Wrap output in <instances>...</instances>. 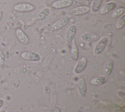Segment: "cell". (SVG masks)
I'll use <instances>...</instances> for the list:
<instances>
[{
    "label": "cell",
    "mask_w": 125,
    "mask_h": 112,
    "mask_svg": "<svg viewBox=\"0 0 125 112\" xmlns=\"http://www.w3.org/2000/svg\"><path fill=\"white\" fill-rule=\"evenodd\" d=\"M21 56L24 60L32 62H37L41 59L40 56L33 51L23 52L21 54Z\"/></svg>",
    "instance_id": "obj_1"
},
{
    "label": "cell",
    "mask_w": 125,
    "mask_h": 112,
    "mask_svg": "<svg viewBox=\"0 0 125 112\" xmlns=\"http://www.w3.org/2000/svg\"><path fill=\"white\" fill-rule=\"evenodd\" d=\"M14 9L19 12H29L35 10V6L31 3L21 2L15 4Z\"/></svg>",
    "instance_id": "obj_2"
},
{
    "label": "cell",
    "mask_w": 125,
    "mask_h": 112,
    "mask_svg": "<svg viewBox=\"0 0 125 112\" xmlns=\"http://www.w3.org/2000/svg\"><path fill=\"white\" fill-rule=\"evenodd\" d=\"M108 39L106 37H103L98 42L94 49V54L95 55L98 56L101 54L105 49Z\"/></svg>",
    "instance_id": "obj_3"
},
{
    "label": "cell",
    "mask_w": 125,
    "mask_h": 112,
    "mask_svg": "<svg viewBox=\"0 0 125 112\" xmlns=\"http://www.w3.org/2000/svg\"><path fill=\"white\" fill-rule=\"evenodd\" d=\"M69 21L70 19L69 17H63L53 23L50 26V30L53 32L57 31L66 26Z\"/></svg>",
    "instance_id": "obj_4"
},
{
    "label": "cell",
    "mask_w": 125,
    "mask_h": 112,
    "mask_svg": "<svg viewBox=\"0 0 125 112\" xmlns=\"http://www.w3.org/2000/svg\"><path fill=\"white\" fill-rule=\"evenodd\" d=\"M90 11V8L87 6H79L71 9L69 13L72 16H82L87 14Z\"/></svg>",
    "instance_id": "obj_5"
},
{
    "label": "cell",
    "mask_w": 125,
    "mask_h": 112,
    "mask_svg": "<svg viewBox=\"0 0 125 112\" xmlns=\"http://www.w3.org/2000/svg\"><path fill=\"white\" fill-rule=\"evenodd\" d=\"M72 3V0H57L52 3L51 7L56 9H61L71 6Z\"/></svg>",
    "instance_id": "obj_6"
},
{
    "label": "cell",
    "mask_w": 125,
    "mask_h": 112,
    "mask_svg": "<svg viewBox=\"0 0 125 112\" xmlns=\"http://www.w3.org/2000/svg\"><path fill=\"white\" fill-rule=\"evenodd\" d=\"M77 26L73 24L71 25L67 29L65 33V40L67 43L70 44L74 39L77 32Z\"/></svg>",
    "instance_id": "obj_7"
},
{
    "label": "cell",
    "mask_w": 125,
    "mask_h": 112,
    "mask_svg": "<svg viewBox=\"0 0 125 112\" xmlns=\"http://www.w3.org/2000/svg\"><path fill=\"white\" fill-rule=\"evenodd\" d=\"M87 64V60L85 57H81L78 61L74 68V72L76 74L82 73L86 68Z\"/></svg>",
    "instance_id": "obj_8"
},
{
    "label": "cell",
    "mask_w": 125,
    "mask_h": 112,
    "mask_svg": "<svg viewBox=\"0 0 125 112\" xmlns=\"http://www.w3.org/2000/svg\"><path fill=\"white\" fill-rule=\"evenodd\" d=\"M15 34L19 41L23 45H28L30 40L26 34L21 28H18L15 31Z\"/></svg>",
    "instance_id": "obj_9"
},
{
    "label": "cell",
    "mask_w": 125,
    "mask_h": 112,
    "mask_svg": "<svg viewBox=\"0 0 125 112\" xmlns=\"http://www.w3.org/2000/svg\"><path fill=\"white\" fill-rule=\"evenodd\" d=\"M116 7V3L113 1H110L104 4L100 9L99 13L104 15L112 11Z\"/></svg>",
    "instance_id": "obj_10"
},
{
    "label": "cell",
    "mask_w": 125,
    "mask_h": 112,
    "mask_svg": "<svg viewBox=\"0 0 125 112\" xmlns=\"http://www.w3.org/2000/svg\"><path fill=\"white\" fill-rule=\"evenodd\" d=\"M78 90L81 96H84L86 93L87 88L86 83L83 78H80L77 82Z\"/></svg>",
    "instance_id": "obj_11"
},
{
    "label": "cell",
    "mask_w": 125,
    "mask_h": 112,
    "mask_svg": "<svg viewBox=\"0 0 125 112\" xmlns=\"http://www.w3.org/2000/svg\"><path fill=\"white\" fill-rule=\"evenodd\" d=\"M81 38V39L84 41L92 42L98 40L100 38V36L97 33L86 32L82 34Z\"/></svg>",
    "instance_id": "obj_12"
},
{
    "label": "cell",
    "mask_w": 125,
    "mask_h": 112,
    "mask_svg": "<svg viewBox=\"0 0 125 112\" xmlns=\"http://www.w3.org/2000/svg\"><path fill=\"white\" fill-rule=\"evenodd\" d=\"M72 42V44L71 48L70 57L72 61H76L78 59L79 57V50L75 40H73Z\"/></svg>",
    "instance_id": "obj_13"
},
{
    "label": "cell",
    "mask_w": 125,
    "mask_h": 112,
    "mask_svg": "<svg viewBox=\"0 0 125 112\" xmlns=\"http://www.w3.org/2000/svg\"><path fill=\"white\" fill-rule=\"evenodd\" d=\"M50 9L48 7H45L41 10L37 14L36 19L38 22H42L44 21L49 15Z\"/></svg>",
    "instance_id": "obj_14"
},
{
    "label": "cell",
    "mask_w": 125,
    "mask_h": 112,
    "mask_svg": "<svg viewBox=\"0 0 125 112\" xmlns=\"http://www.w3.org/2000/svg\"><path fill=\"white\" fill-rule=\"evenodd\" d=\"M114 66V62L112 60L109 59L105 63L104 67L103 68V73L106 76H109L113 70Z\"/></svg>",
    "instance_id": "obj_15"
},
{
    "label": "cell",
    "mask_w": 125,
    "mask_h": 112,
    "mask_svg": "<svg viewBox=\"0 0 125 112\" xmlns=\"http://www.w3.org/2000/svg\"><path fill=\"white\" fill-rule=\"evenodd\" d=\"M107 80L104 76H98L93 78L90 81V84L93 85L99 86L104 84L106 83Z\"/></svg>",
    "instance_id": "obj_16"
},
{
    "label": "cell",
    "mask_w": 125,
    "mask_h": 112,
    "mask_svg": "<svg viewBox=\"0 0 125 112\" xmlns=\"http://www.w3.org/2000/svg\"><path fill=\"white\" fill-rule=\"evenodd\" d=\"M103 0H93L90 7V11L93 13H97L102 4Z\"/></svg>",
    "instance_id": "obj_17"
},
{
    "label": "cell",
    "mask_w": 125,
    "mask_h": 112,
    "mask_svg": "<svg viewBox=\"0 0 125 112\" xmlns=\"http://www.w3.org/2000/svg\"><path fill=\"white\" fill-rule=\"evenodd\" d=\"M125 13V8L124 7H120L116 9L111 14V18L117 19Z\"/></svg>",
    "instance_id": "obj_18"
},
{
    "label": "cell",
    "mask_w": 125,
    "mask_h": 112,
    "mask_svg": "<svg viewBox=\"0 0 125 112\" xmlns=\"http://www.w3.org/2000/svg\"><path fill=\"white\" fill-rule=\"evenodd\" d=\"M125 26V14H123L119 18L117 21L115 27L117 29H121L124 28Z\"/></svg>",
    "instance_id": "obj_19"
},
{
    "label": "cell",
    "mask_w": 125,
    "mask_h": 112,
    "mask_svg": "<svg viewBox=\"0 0 125 112\" xmlns=\"http://www.w3.org/2000/svg\"><path fill=\"white\" fill-rule=\"evenodd\" d=\"M53 58V56L52 54H50L47 57H46V58L45 59V60L44 61L43 63L42 64V67H47L51 62L52 59Z\"/></svg>",
    "instance_id": "obj_20"
},
{
    "label": "cell",
    "mask_w": 125,
    "mask_h": 112,
    "mask_svg": "<svg viewBox=\"0 0 125 112\" xmlns=\"http://www.w3.org/2000/svg\"><path fill=\"white\" fill-rule=\"evenodd\" d=\"M5 62V57L2 51L0 49V65H2Z\"/></svg>",
    "instance_id": "obj_21"
},
{
    "label": "cell",
    "mask_w": 125,
    "mask_h": 112,
    "mask_svg": "<svg viewBox=\"0 0 125 112\" xmlns=\"http://www.w3.org/2000/svg\"><path fill=\"white\" fill-rule=\"evenodd\" d=\"M4 104V100L0 98V109L1 108Z\"/></svg>",
    "instance_id": "obj_22"
},
{
    "label": "cell",
    "mask_w": 125,
    "mask_h": 112,
    "mask_svg": "<svg viewBox=\"0 0 125 112\" xmlns=\"http://www.w3.org/2000/svg\"><path fill=\"white\" fill-rule=\"evenodd\" d=\"M2 15H3L2 12H1V11H0V21L1 20V19H2Z\"/></svg>",
    "instance_id": "obj_23"
},
{
    "label": "cell",
    "mask_w": 125,
    "mask_h": 112,
    "mask_svg": "<svg viewBox=\"0 0 125 112\" xmlns=\"http://www.w3.org/2000/svg\"><path fill=\"white\" fill-rule=\"evenodd\" d=\"M0 112H6V110H4V109H2V110H1L0 111Z\"/></svg>",
    "instance_id": "obj_24"
},
{
    "label": "cell",
    "mask_w": 125,
    "mask_h": 112,
    "mask_svg": "<svg viewBox=\"0 0 125 112\" xmlns=\"http://www.w3.org/2000/svg\"><path fill=\"white\" fill-rule=\"evenodd\" d=\"M104 112H109V110H106L104 111Z\"/></svg>",
    "instance_id": "obj_25"
}]
</instances>
